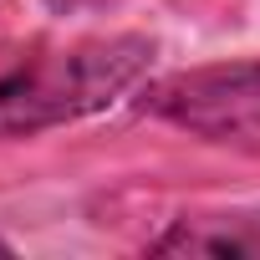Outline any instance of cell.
<instances>
[{"label": "cell", "instance_id": "cell-2", "mask_svg": "<svg viewBox=\"0 0 260 260\" xmlns=\"http://www.w3.org/2000/svg\"><path fill=\"white\" fill-rule=\"evenodd\" d=\"M138 112L189 138L260 153V61H214L169 72L143 87Z\"/></svg>", "mask_w": 260, "mask_h": 260}, {"label": "cell", "instance_id": "cell-4", "mask_svg": "<svg viewBox=\"0 0 260 260\" xmlns=\"http://www.w3.org/2000/svg\"><path fill=\"white\" fill-rule=\"evenodd\" d=\"M41 6L51 16H61V21H77V16H97V11L117 6V0H41Z\"/></svg>", "mask_w": 260, "mask_h": 260}, {"label": "cell", "instance_id": "cell-1", "mask_svg": "<svg viewBox=\"0 0 260 260\" xmlns=\"http://www.w3.org/2000/svg\"><path fill=\"white\" fill-rule=\"evenodd\" d=\"M153 41L112 36H21L0 41V143L36 138L127 97L153 67Z\"/></svg>", "mask_w": 260, "mask_h": 260}, {"label": "cell", "instance_id": "cell-3", "mask_svg": "<svg viewBox=\"0 0 260 260\" xmlns=\"http://www.w3.org/2000/svg\"><path fill=\"white\" fill-rule=\"evenodd\" d=\"M153 255H255L260 260V204L194 209L148 240Z\"/></svg>", "mask_w": 260, "mask_h": 260}]
</instances>
